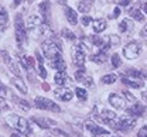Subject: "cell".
Wrapping results in <instances>:
<instances>
[{"label": "cell", "mask_w": 147, "mask_h": 137, "mask_svg": "<svg viewBox=\"0 0 147 137\" xmlns=\"http://www.w3.org/2000/svg\"><path fill=\"white\" fill-rule=\"evenodd\" d=\"M110 129L116 130V132H122V133H129L130 130L134 129L136 126V119L131 118V116H123L120 119H116V120H112L108 123Z\"/></svg>", "instance_id": "3"}, {"label": "cell", "mask_w": 147, "mask_h": 137, "mask_svg": "<svg viewBox=\"0 0 147 137\" xmlns=\"http://www.w3.org/2000/svg\"><path fill=\"white\" fill-rule=\"evenodd\" d=\"M10 109V106L3 100V98H0V112H6V110H9Z\"/></svg>", "instance_id": "42"}, {"label": "cell", "mask_w": 147, "mask_h": 137, "mask_svg": "<svg viewBox=\"0 0 147 137\" xmlns=\"http://www.w3.org/2000/svg\"><path fill=\"white\" fill-rule=\"evenodd\" d=\"M51 134H54L55 137H69L67 132H64V130H61V129H53V130H51Z\"/></svg>", "instance_id": "34"}, {"label": "cell", "mask_w": 147, "mask_h": 137, "mask_svg": "<svg viewBox=\"0 0 147 137\" xmlns=\"http://www.w3.org/2000/svg\"><path fill=\"white\" fill-rule=\"evenodd\" d=\"M123 57L127 59H136L140 54H142V44L137 40H131L123 47Z\"/></svg>", "instance_id": "5"}, {"label": "cell", "mask_w": 147, "mask_h": 137, "mask_svg": "<svg viewBox=\"0 0 147 137\" xmlns=\"http://www.w3.org/2000/svg\"><path fill=\"white\" fill-rule=\"evenodd\" d=\"M130 1H131V0H120V1H119V4H122V6H127Z\"/></svg>", "instance_id": "47"}, {"label": "cell", "mask_w": 147, "mask_h": 137, "mask_svg": "<svg viewBox=\"0 0 147 137\" xmlns=\"http://www.w3.org/2000/svg\"><path fill=\"white\" fill-rule=\"evenodd\" d=\"M41 51L47 59H54L59 55H62V45L57 40H47L41 44Z\"/></svg>", "instance_id": "2"}, {"label": "cell", "mask_w": 147, "mask_h": 137, "mask_svg": "<svg viewBox=\"0 0 147 137\" xmlns=\"http://www.w3.org/2000/svg\"><path fill=\"white\" fill-rule=\"evenodd\" d=\"M31 122H34L37 126L41 127V129H51L54 124H57L55 120L48 119V118H42V116H33V118H31Z\"/></svg>", "instance_id": "15"}, {"label": "cell", "mask_w": 147, "mask_h": 137, "mask_svg": "<svg viewBox=\"0 0 147 137\" xmlns=\"http://www.w3.org/2000/svg\"><path fill=\"white\" fill-rule=\"evenodd\" d=\"M75 95L79 100H86L88 99V92L85 91V88H75Z\"/></svg>", "instance_id": "32"}, {"label": "cell", "mask_w": 147, "mask_h": 137, "mask_svg": "<svg viewBox=\"0 0 147 137\" xmlns=\"http://www.w3.org/2000/svg\"><path fill=\"white\" fill-rule=\"evenodd\" d=\"M6 96H7V88H6V85H3L0 82V98H6Z\"/></svg>", "instance_id": "43"}, {"label": "cell", "mask_w": 147, "mask_h": 137, "mask_svg": "<svg viewBox=\"0 0 147 137\" xmlns=\"http://www.w3.org/2000/svg\"><path fill=\"white\" fill-rule=\"evenodd\" d=\"M0 20L9 23V14H7V10H6L3 6H0Z\"/></svg>", "instance_id": "39"}, {"label": "cell", "mask_w": 147, "mask_h": 137, "mask_svg": "<svg viewBox=\"0 0 147 137\" xmlns=\"http://www.w3.org/2000/svg\"><path fill=\"white\" fill-rule=\"evenodd\" d=\"M117 81V75L116 74H108V75H103L102 79H100V82L103 83V85H112V83H115Z\"/></svg>", "instance_id": "29"}, {"label": "cell", "mask_w": 147, "mask_h": 137, "mask_svg": "<svg viewBox=\"0 0 147 137\" xmlns=\"http://www.w3.org/2000/svg\"><path fill=\"white\" fill-rule=\"evenodd\" d=\"M86 52H84L82 50H79L76 45L72 47L71 50V55H72V62L76 68H84L85 66V61H86Z\"/></svg>", "instance_id": "7"}, {"label": "cell", "mask_w": 147, "mask_h": 137, "mask_svg": "<svg viewBox=\"0 0 147 137\" xmlns=\"http://www.w3.org/2000/svg\"><path fill=\"white\" fill-rule=\"evenodd\" d=\"M6 28H7V21L0 20V34H1V33H4V31H6Z\"/></svg>", "instance_id": "45"}, {"label": "cell", "mask_w": 147, "mask_h": 137, "mask_svg": "<svg viewBox=\"0 0 147 137\" xmlns=\"http://www.w3.org/2000/svg\"><path fill=\"white\" fill-rule=\"evenodd\" d=\"M84 124H85V129H86L89 133H92L93 136H96V137L109 136V130H108V129H105V127H102V126H99V124L93 123V122H91V120L85 122Z\"/></svg>", "instance_id": "8"}, {"label": "cell", "mask_w": 147, "mask_h": 137, "mask_svg": "<svg viewBox=\"0 0 147 137\" xmlns=\"http://www.w3.org/2000/svg\"><path fill=\"white\" fill-rule=\"evenodd\" d=\"M0 54H1V57L4 59V62L7 64V66L10 68V71H11L16 77H21V71H20V65L17 64V59L14 61V59L10 57V54L6 52V51H1Z\"/></svg>", "instance_id": "9"}, {"label": "cell", "mask_w": 147, "mask_h": 137, "mask_svg": "<svg viewBox=\"0 0 147 137\" xmlns=\"http://www.w3.org/2000/svg\"><path fill=\"white\" fill-rule=\"evenodd\" d=\"M119 31L123 33V34H130L133 30H134V23L129 19H123L120 23H119Z\"/></svg>", "instance_id": "20"}, {"label": "cell", "mask_w": 147, "mask_h": 137, "mask_svg": "<svg viewBox=\"0 0 147 137\" xmlns=\"http://www.w3.org/2000/svg\"><path fill=\"white\" fill-rule=\"evenodd\" d=\"M11 85L14 86V88H17V91H20L23 95H27L28 93V91H27V86H26V83L23 82V79L20 78V77H16V78H11Z\"/></svg>", "instance_id": "26"}, {"label": "cell", "mask_w": 147, "mask_h": 137, "mask_svg": "<svg viewBox=\"0 0 147 137\" xmlns=\"http://www.w3.org/2000/svg\"><path fill=\"white\" fill-rule=\"evenodd\" d=\"M38 10H40V16H41L42 21H44L45 24H50V11H51V4H50V1H48V0L41 1L40 6H38Z\"/></svg>", "instance_id": "14"}, {"label": "cell", "mask_w": 147, "mask_h": 137, "mask_svg": "<svg viewBox=\"0 0 147 137\" xmlns=\"http://www.w3.org/2000/svg\"><path fill=\"white\" fill-rule=\"evenodd\" d=\"M6 123L10 126V127H13L14 130H17L18 133H21V134H24V136H28V134H31V124L26 120L24 118H21V116H18V115H9L7 118H6Z\"/></svg>", "instance_id": "1"}, {"label": "cell", "mask_w": 147, "mask_h": 137, "mask_svg": "<svg viewBox=\"0 0 147 137\" xmlns=\"http://www.w3.org/2000/svg\"><path fill=\"white\" fill-rule=\"evenodd\" d=\"M11 137H20V134H18V132H17V133H16V132H14V133H11Z\"/></svg>", "instance_id": "50"}, {"label": "cell", "mask_w": 147, "mask_h": 137, "mask_svg": "<svg viewBox=\"0 0 147 137\" xmlns=\"http://www.w3.org/2000/svg\"><path fill=\"white\" fill-rule=\"evenodd\" d=\"M50 66L53 69H57V71H65L67 69V64H65V61L61 55L54 59H50Z\"/></svg>", "instance_id": "22"}, {"label": "cell", "mask_w": 147, "mask_h": 137, "mask_svg": "<svg viewBox=\"0 0 147 137\" xmlns=\"http://www.w3.org/2000/svg\"><path fill=\"white\" fill-rule=\"evenodd\" d=\"M123 96H125V99L126 100H129V102H131V103H134V102H137V99H136V96L131 93V92H129V91H123Z\"/></svg>", "instance_id": "36"}, {"label": "cell", "mask_w": 147, "mask_h": 137, "mask_svg": "<svg viewBox=\"0 0 147 137\" xmlns=\"http://www.w3.org/2000/svg\"><path fill=\"white\" fill-rule=\"evenodd\" d=\"M64 14H65V19L67 21L71 24V26H76L78 24V13L74 10L72 7H69V6H65L64 7Z\"/></svg>", "instance_id": "18"}, {"label": "cell", "mask_w": 147, "mask_h": 137, "mask_svg": "<svg viewBox=\"0 0 147 137\" xmlns=\"http://www.w3.org/2000/svg\"><path fill=\"white\" fill-rule=\"evenodd\" d=\"M11 99H13V102L16 103V106H18L21 110H26V112H28L30 109H31V105L27 102V100H24V99H21V98H18L17 95H11Z\"/></svg>", "instance_id": "25"}, {"label": "cell", "mask_w": 147, "mask_h": 137, "mask_svg": "<svg viewBox=\"0 0 147 137\" xmlns=\"http://www.w3.org/2000/svg\"><path fill=\"white\" fill-rule=\"evenodd\" d=\"M105 137H108V136H105ZM110 137H115V136H110Z\"/></svg>", "instance_id": "53"}, {"label": "cell", "mask_w": 147, "mask_h": 137, "mask_svg": "<svg viewBox=\"0 0 147 137\" xmlns=\"http://www.w3.org/2000/svg\"><path fill=\"white\" fill-rule=\"evenodd\" d=\"M102 1H106V0H102Z\"/></svg>", "instance_id": "54"}, {"label": "cell", "mask_w": 147, "mask_h": 137, "mask_svg": "<svg viewBox=\"0 0 147 137\" xmlns=\"http://www.w3.org/2000/svg\"><path fill=\"white\" fill-rule=\"evenodd\" d=\"M54 81L58 86H68V85L72 83V79L67 75L65 71H58L54 75Z\"/></svg>", "instance_id": "16"}, {"label": "cell", "mask_w": 147, "mask_h": 137, "mask_svg": "<svg viewBox=\"0 0 147 137\" xmlns=\"http://www.w3.org/2000/svg\"><path fill=\"white\" fill-rule=\"evenodd\" d=\"M42 88H44V89H45V91H48V89H50V86H48V85H47V83H44V85H42Z\"/></svg>", "instance_id": "51"}, {"label": "cell", "mask_w": 147, "mask_h": 137, "mask_svg": "<svg viewBox=\"0 0 147 137\" xmlns=\"http://www.w3.org/2000/svg\"><path fill=\"white\" fill-rule=\"evenodd\" d=\"M110 61H112V66H113V68H119V66L122 65V58H120L119 54H113V55L110 57Z\"/></svg>", "instance_id": "33"}, {"label": "cell", "mask_w": 147, "mask_h": 137, "mask_svg": "<svg viewBox=\"0 0 147 137\" xmlns=\"http://www.w3.org/2000/svg\"><path fill=\"white\" fill-rule=\"evenodd\" d=\"M120 81H122L126 86H130V88H133V89H140V88H143V81H142V79H136V78L126 77V75H120Z\"/></svg>", "instance_id": "17"}, {"label": "cell", "mask_w": 147, "mask_h": 137, "mask_svg": "<svg viewBox=\"0 0 147 137\" xmlns=\"http://www.w3.org/2000/svg\"><path fill=\"white\" fill-rule=\"evenodd\" d=\"M92 21H93V19L92 17H89V16H86V14H84L82 17H81V24L84 26V27H86V26H89Z\"/></svg>", "instance_id": "38"}, {"label": "cell", "mask_w": 147, "mask_h": 137, "mask_svg": "<svg viewBox=\"0 0 147 137\" xmlns=\"http://www.w3.org/2000/svg\"><path fill=\"white\" fill-rule=\"evenodd\" d=\"M14 28H16V40L20 45H24L27 42V27H26V23L23 21L21 14L16 16V21H14Z\"/></svg>", "instance_id": "4"}, {"label": "cell", "mask_w": 147, "mask_h": 137, "mask_svg": "<svg viewBox=\"0 0 147 137\" xmlns=\"http://www.w3.org/2000/svg\"><path fill=\"white\" fill-rule=\"evenodd\" d=\"M57 1H58L59 4H65V3H67V0H57Z\"/></svg>", "instance_id": "52"}, {"label": "cell", "mask_w": 147, "mask_h": 137, "mask_svg": "<svg viewBox=\"0 0 147 137\" xmlns=\"http://www.w3.org/2000/svg\"><path fill=\"white\" fill-rule=\"evenodd\" d=\"M24 0H14V6H18V4H21ZM28 1H33V0H28Z\"/></svg>", "instance_id": "49"}, {"label": "cell", "mask_w": 147, "mask_h": 137, "mask_svg": "<svg viewBox=\"0 0 147 137\" xmlns=\"http://www.w3.org/2000/svg\"><path fill=\"white\" fill-rule=\"evenodd\" d=\"M37 72H38V75H40L42 79L47 78V71H45V68H44L42 64H38V66H37Z\"/></svg>", "instance_id": "37"}, {"label": "cell", "mask_w": 147, "mask_h": 137, "mask_svg": "<svg viewBox=\"0 0 147 137\" xmlns=\"http://www.w3.org/2000/svg\"><path fill=\"white\" fill-rule=\"evenodd\" d=\"M108 27V23L105 19H96L92 21V28H93V33L99 34V33H103Z\"/></svg>", "instance_id": "21"}, {"label": "cell", "mask_w": 147, "mask_h": 137, "mask_svg": "<svg viewBox=\"0 0 147 137\" xmlns=\"http://www.w3.org/2000/svg\"><path fill=\"white\" fill-rule=\"evenodd\" d=\"M142 11H144V13H147V0L142 4Z\"/></svg>", "instance_id": "48"}, {"label": "cell", "mask_w": 147, "mask_h": 137, "mask_svg": "<svg viewBox=\"0 0 147 137\" xmlns=\"http://www.w3.org/2000/svg\"><path fill=\"white\" fill-rule=\"evenodd\" d=\"M120 14H122V10H120V7L117 6V7H115V10H113V14H110L109 19H117Z\"/></svg>", "instance_id": "40"}, {"label": "cell", "mask_w": 147, "mask_h": 137, "mask_svg": "<svg viewBox=\"0 0 147 137\" xmlns=\"http://www.w3.org/2000/svg\"><path fill=\"white\" fill-rule=\"evenodd\" d=\"M17 59H18V62H20V65L23 68H26L27 71H31L34 68V59H33V57L26 55V54H18Z\"/></svg>", "instance_id": "19"}, {"label": "cell", "mask_w": 147, "mask_h": 137, "mask_svg": "<svg viewBox=\"0 0 147 137\" xmlns=\"http://www.w3.org/2000/svg\"><path fill=\"white\" fill-rule=\"evenodd\" d=\"M42 23H44V21H42V19H41V16L33 14V16H30V17L27 19L26 27H27L30 31H36V30H38V34H40V28H41Z\"/></svg>", "instance_id": "12"}, {"label": "cell", "mask_w": 147, "mask_h": 137, "mask_svg": "<svg viewBox=\"0 0 147 137\" xmlns=\"http://www.w3.org/2000/svg\"><path fill=\"white\" fill-rule=\"evenodd\" d=\"M34 106L37 109H41V110H50V112H55V113H59L61 112V107L47 98H42V96H37L34 99Z\"/></svg>", "instance_id": "6"}, {"label": "cell", "mask_w": 147, "mask_h": 137, "mask_svg": "<svg viewBox=\"0 0 147 137\" xmlns=\"http://www.w3.org/2000/svg\"><path fill=\"white\" fill-rule=\"evenodd\" d=\"M108 102H109V105L112 107H115V109H117V110L126 109V99L122 98V96L117 95V93H110L109 96H108Z\"/></svg>", "instance_id": "11"}, {"label": "cell", "mask_w": 147, "mask_h": 137, "mask_svg": "<svg viewBox=\"0 0 147 137\" xmlns=\"http://www.w3.org/2000/svg\"><path fill=\"white\" fill-rule=\"evenodd\" d=\"M54 95H55V98L62 100V102H69V100L74 98L72 91H69L67 86H59V88H57L54 91Z\"/></svg>", "instance_id": "13"}, {"label": "cell", "mask_w": 147, "mask_h": 137, "mask_svg": "<svg viewBox=\"0 0 147 137\" xmlns=\"http://www.w3.org/2000/svg\"><path fill=\"white\" fill-rule=\"evenodd\" d=\"M126 74L130 75V78H136V79H147V71L143 69H136V68H127L126 69Z\"/></svg>", "instance_id": "24"}, {"label": "cell", "mask_w": 147, "mask_h": 137, "mask_svg": "<svg viewBox=\"0 0 147 137\" xmlns=\"http://www.w3.org/2000/svg\"><path fill=\"white\" fill-rule=\"evenodd\" d=\"M140 36H142V37H147V24L144 26V28L140 31Z\"/></svg>", "instance_id": "46"}, {"label": "cell", "mask_w": 147, "mask_h": 137, "mask_svg": "<svg viewBox=\"0 0 147 137\" xmlns=\"http://www.w3.org/2000/svg\"><path fill=\"white\" fill-rule=\"evenodd\" d=\"M61 37L68 40V41H75V40H76V36L74 34L69 28H62V30H61Z\"/></svg>", "instance_id": "31"}, {"label": "cell", "mask_w": 147, "mask_h": 137, "mask_svg": "<svg viewBox=\"0 0 147 137\" xmlns=\"http://www.w3.org/2000/svg\"><path fill=\"white\" fill-rule=\"evenodd\" d=\"M92 4H93V0H81V1L78 3V10L82 11L84 14H86V13L91 11Z\"/></svg>", "instance_id": "28"}, {"label": "cell", "mask_w": 147, "mask_h": 137, "mask_svg": "<svg viewBox=\"0 0 147 137\" xmlns=\"http://www.w3.org/2000/svg\"><path fill=\"white\" fill-rule=\"evenodd\" d=\"M106 40H108V42H109V45L112 47V48L120 45V42H122V40H120V37H119L117 34H109Z\"/></svg>", "instance_id": "30"}, {"label": "cell", "mask_w": 147, "mask_h": 137, "mask_svg": "<svg viewBox=\"0 0 147 137\" xmlns=\"http://www.w3.org/2000/svg\"><path fill=\"white\" fill-rule=\"evenodd\" d=\"M81 82L84 83V86H92V85H93V79H92V77H85Z\"/></svg>", "instance_id": "41"}, {"label": "cell", "mask_w": 147, "mask_h": 137, "mask_svg": "<svg viewBox=\"0 0 147 137\" xmlns=\"http://www.w3.org/2000/svg\"><path fill=\"white\" fill-rule=\"evenodd\" d=\"M144 110H146L144 105H142L140 102H134L130 107L126 109V115H127V116H131V118H134V119H137V118H142V116L144 115Z\"/></svg>", "instance_id": "10"}, {"label": "cell", "mask_w": 147, "mask_h": 137, "mask_svg": "<svg viewBox=\"0 0 147 137\" xmlns=\"http://www.w3.org/2000/svg\"><path fill=\"white\" fill-rule=\"evenodd\" d=\"M127 14L131 17V19H134L136 21H139V23H144V21H146V17H144V14L142 13V10H140V9L131 7V9H129Z\"/></svg>", "instance_id": "23"}, {"label": "cell", "mask_w": 147, "mask_h": 137, "mask_svg": "<svg viewBox=\"0 0 147 137\" xmlns=\"http://www.w3.org/2000/svg\"><path fill=\"white\" fill-rule=\"evenodd\" d=\"M137 137H147V124H144V126L137 132Z\"/></svg>", "instance_id": "44"}, {"label": "cell", "mask_w": 147, "mask_h": 137, "mask_svg": "<svg viewBox=\"0 0 147 137\" xmlns=\"http://www.w3.org/2000/svg\"><path fill=\"white\" fill-rule=\"evenodd\" d=\"M85 78V68H78L75 71V79L76 81H82Z\"/></svg>", "instance_id": "35"}, {"label": "cell", "mask_w": 147, "mask_h": 137, "mask_svg": "<svg viewBox=\"0 0 147 137\" xmlns=\"http://www.w3.org/2000/svg\"><path fill=\"white\" fill-rule=\"evenodd\" d=\"M89 59H91L92 62H96V64H105L108 61V52L106 51H98Z\"/></svg>", "instance_id": "27"}]
</instances>
